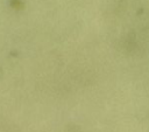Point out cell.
I'll use <instances>...</instances> for the list:
<instances>
[{"label": "cell", "instance_id": "cell-1", "mask_svg": "<svg viewBox=\"0 0 149 132\" xmlns=\"http://www.w3.org/2000/svg\"><path fill=\"white\" fill-rule=\"evenodd\" d=\"M10 6L15 9H22L24 7V4L22 0H10Z\"/></svg>", "mask_w": 149, "mask_h": 132}]
</instances>
